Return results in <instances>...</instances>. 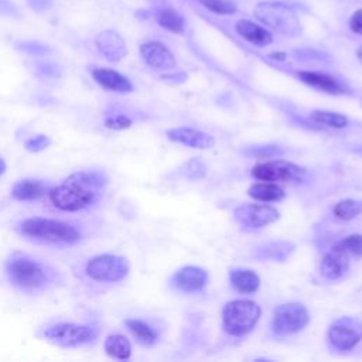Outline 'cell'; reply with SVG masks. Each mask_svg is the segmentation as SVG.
<instances>
[{"label":"cell","mask_w":362,"mask_h":362,"mask_svg":"<svg viewBox=\"0 0 362 362\" xmlns=\"http://www.w3.org/2000/svg\"><path fill=\"white\" fill-rule=\"evenodd\" d=\"M92 78L98 85H100L106 90L127 93L133 89L132 82L122 75L120 72L109 68H95L92 69Z\"/></svg>","instance_id":"obj_16"},{"label":"cell","mask_w":362,"mask_h":362,"mask_svg":"<svg viewBox=\"0 0 362 362\" xmlns=\"http://www.w3.org/2000/svg\"><path fill=\"white\" fill-rule=\"evenodd\" d=\"M260 307L250 300H233L222 310L223 328L229 335L243 337L249 334L260 318Z\"/></svg>","instance_id":"obj_3"},{"label":"cell","mask_w":362,"mask_h":362,"mask_svg":"<svg viewBox=\"0 0 362 362\" xmlns=\"http://www.w3.org/2000/svg\"><path fill=\"white\" fill-rule=\"evenodd\" d=\"M252 156H257V157H273L277 154H281L283 150L279 148L277 146H260V147H253L247 151Z\"/></svg>","instance_id":"obj_35"},{"label":"cell","mask_w":362,"mask_h":362,"mask_svg":"<svg viewBox=\"0 0 362 362\" xmlns=\"http://www.w3.org/2000/svg\"><path fill=\"white\" fill-rule=\"evenodd\" d=\"M47 187L42 181L34 178H25L16 182L11 188V195L18 201H34L45 195Z\"/></svg>","instance_id":"obj_20"},{"label":"cell","mask_w":362,"mask_h":362,"mask_svg":"<svg viewBox=\"0 0 362 362\" xmlns=\"http://www.w3.org/2000/svg\"><path fill=\"white\" fill-rule=\"evenodd\" d=\"M98 51L110 62L120 61L126 52V42L122 35L113 30H103L96 35L95 40Z\"/></svg>","instance_id":"obj_13"},{"label":"cell","mask_w":362,"mask_h":362,"mask_svg":"<svg viewBox=\"0 0 362 362\" xmlns=\"http://www.w3.org/2000/svg\"><path fill=\"white\" fill-rule=\"evenodd\" d=\"M310 321L308 310L300 303H286L276 307L273 331L277 335H290L301 331Z\"/></svg>","instance_id":"obj_8"},{"label":"cell","mask_w":362,"mask_h":362,"mask_svg":"<svg viewBox=\"0 0 362 362\" xmlns=\"http://www.w3.org/2000/svg\"><path fill=\"white\" fill-rule=\"evenodd\" d=\"M255 14L266 25L283 34L294 35L300 31L298 20L296 18L291 8L286 4L274 3V1L259 3L255 8Z\"/></svg>","instance_id":"obj_6"},{"label":"cell","mask_w":362,"mask_h":362,"mask_svg":"<svg viewBox=\"0 0 362 362\" xmlns=\"http://www.w3.org/2000/svg\"><path fill=\"white\" fill-rule=\"evenodd\" d=\"M17 8L10 0H0V16H16Z\"/></svg>","instance_id":"obj_38"},{"label":"cell","mask_w":362,"mask_h":362,"mask_svg":"<svg viewBox=\"0 0 362 362\" xmlns=\"http://www.w3.org/2000/svg\"><path fill=\"white\" fill-rule=\"evenodd\" d=\"M199 3L216 14H233L236 4L232 0H199Z\"/></svg>","instance_id":"obj_30"},{"label":"cell","mask_w":362,"mask_h":362,"mask_svg":"<svg viewBox=\"0 0 362 362\" xmlns=\"http://www.w3.org/2000/svg\"><path fill=\"white\" fill-rule=\"evenodd\" d=\"M42 337L59 346L75 348L95 342L98 332L88 325L74 322H59L42 331Z\"/></svg>","instance_id":"obj_5"},{"label":"cell","mask_w":362,"mask_h":362,"mask_svg":"<svg viewBox=\"0 0 362 362\" xmlns=\"http://www.w3.org/2000/svg\"><path fill=\"white\" fill-rule=\"evenodd\" d=\"M235 30L236 33L245 38L246 41H249L253 45L257 47H266L273 41V35L269 30H266L264 27L255 24L250 20H239L235 24Z\"/></svg>","instance_id":"obj_19"},{"label":"cell","mask_w":362,"mask_h":362,"mask_svg":"<svg viewBox=\"0 0 362 362\" xmlns=\"http://www.w3.org/2000/svg\"><path fill=\"white\" fill-rule=\"evenodd\" d=\"M4 171H6V163H4V160L0 157V175H1Z\"/></svg>","instance_id":"obj_40"},{"label":"cell","mask_w":362,"mask_h":362,"mask_svg":"<svg viewBox=\"0 0 362 362\" xmlns=\"http://www.w3.org/2000/svg\"><path fill=\"white\" fill-rule=\"evenodd\" d=\"M346 255L362 256V235H349L335 245Z\"/></svg>","instance_id":"obj_29"},{"label":"cell","mask_w":362,"mask_h":362,"mask_svg":"<svg viewBox=\"0 0 362 362\" xmlns=\"http://www.w3.org/2000/svg\"><path fill=\"white\" fill-rule=\"evenodd\" d=\"M310 119L317 124L331 127V129H344L349 123L346 116L337 112H328V110H314L311 112Z\"/></svg>","instance_id":"obj_27"},{"label":"cell","mask_w":362,"mask_h":362,"mask_svg":"<svg viewBox=\"0 0 362 362\" xmlns=\"http://www.w3.org/2000/svg\"><path fill=\"white\" fill-rule=\"evenodd\" d=\"M206 173V167L205 164L198 160V158H192L185 164V177L191 178V180H201Z\"/></svg>","instance_id":"obj_31"},{"label":"cell","mask_w":362,"mask_h":362,"mask_svg":"<svg viewBox=\"0 0 362 362\" xmlns=\"http://www.w3.org/2000/svg\"><path fill=\"white\" fill-rule=\"evenodd\" d=\"M293 249H294L293 243L286 240H276V242H267L257 246L253 255L260 260L272 259L274 262H283L290 256Z\"/></svg>","instance_id":"obj_22"},{"label":"cell","mask_w":362,"mask_h":362,"mask_svg":"<svg viewBox=\"0 0 362 362\" xmlns=\"http://www.w3.org/2000/svg\"><path fill=\"white\" fill-rule=\"evenodd\" d=\"M105 351L112 358L127 359L132 354V345L124 335L112 334L105 341Z\"/></svg>","instance_id":"obj_26"},{"label":"cell","mask_w":362,"mask_h":362,"mask_svg":"<svg viewBox=\"0 0 362 362\" xmlns=\"http://www.w3.org/2000/svg\"><path fill=\"white\" fill-rule=\"evenodd\" d=\"M297 76L301 82L320 89L325 93L331 95H342L346 92V85L341 82L338 78L325 74V72H317V71H300L297 72Z\"/></svg>","instance_id":"obj_14"},{"label":"cell","mask_w":362,"mask_h":362,"mask_svg":"<svg viewBox=\"0 0 362 362\" xmlns=\"http://www.w3.org/2000/svg\"><path fill=\"white\" fill-rule=\"evenodd\" d=\"M349 27H351V30H352L354 33L362 35V8L356 10V11L352 14V17H351V20H349Z\"/></svg>","instance_id":"obj_36"},{"label":"cell","mask_w":362,"mask_h":362,"mask_svg":"<svg viewBox=\"0 0 362 362\" xmlns=\"http://www.w3.org/2000/svg\"><path fill=\"white\" fill-rule=\"evenodd\" d=\"M30 1V4H31V7L33 8H35V10H44V8H47L48 6H49V0H28Z\"/></svg>","instance_id":"obj_39"},{"label":"cell","mask_w":362,"mask_h":362,"mask_svg":"<svg viewBox=\"0 0 362 362\" xmlns=\"http://www.w3.org/2000/svg\"><path fill=\"white\" fill-rule=\"evenodd\" d=\"M208 281V273L197 266H185L174 276L175 286L182 291H198Z\"/></svg>","instance_id":"obj_18"},{"label":"cell","mask_w":362,"mask_h":362,"mask_svg":"<svg viewBox=\"0 0 362 362\" xmlns=\"http://www.w3.org/2000/svg\"><path fill=\"white\" fill-rule=\"evenodd\" d=\"M362 339V321L356 317H341L328 329V341L338 351H349Z\"/></svg>","instance_id":"obj_9"},{"label":"cell","mask_w":362,"mask_h":362,"mask_svg":"<svg viewBox=\"0 0 362 362\" xmlns=\"http://www.w3.org/2000/svg\"><path fill=\"white\" fill-rule=\"evenodd\" d=\"M107 178L98 171H78L71 174L59 185L49 189L48 195L55 208L76 212L93 205L99 191L106 185Z\"/></svg>","instance_id":"obj_1"},{"label":"cell","mask_w":362,"mask_h":362,"mask_svg":"<svg viewBox=\"0 0 362 362\" xmlns=\"http://www.w3.org/2000/svg\"><path fill=\"white\" fill-rule=\"evenodd\" d=\"M229 280L232 283V286L243 294H250L255 293L259 286H260V277L249 269H230L229 272Z\"/></svg>","instance_id":"obj_21"},{"label":"cell","mask_w":362,"mask_h":362,"mask_svg":"<svg viewBox=\"0 0 362 362\" xmlns=\"http://www.w3.org/2000/svg\"><path fill=\"white\" fill-rule=\"evenodd\" d=\"M332 212L342 221H351L362 214V199H342L334 205Z\"/></svg>","instance_id":"obj_28"},{"label":"cell","mask_w":362,"mask_h":362,"mask_svg":"<svg viewBox=\"0 0 362 362\" xmlns=\"http://www.w3.org/2000/svg\"><path fill=\"white\" fill-rule=\"evenodd\" d=\"M356 151H358V153H361V154H362V147H359V148H358V150H356Z\"/></svg>","instance_id":"obj_43"},{"label":"cell","mask_w":362,"mask_h":362,"mask_svg":"<svg viewBox=\"0 0 362 362\" xmlns=\"http://www.w3.org/2000/svg\"><path fill=\"white\" fill-rule=\"evenodd\" d=\"M284 57V54H273L272 55V58H283Z\"/></svg>","instance_id":"obj_42"},{"label":"cell","mask_w":362,"mask_h":362,"mask_svg":"<svg viewBox=\"0 0 362 362\" xmlns=\"http://www.w3.org/2000/svg\"><path fill=\"white\" fill-rule=\"evenodd\" d=\"M247 194L257 199V201H263V202H276L284 198L286 192L283 191L281 187H279L277 184L273 182H259V184H253L249 189Z\"/></svg>","instance_id":"obj_24"},{"label":"cell","mask_w":362,"mask_h":362,"mask_svg":"<svg viewBox=\"0 0 362 362\" xmlns=\"http://www.w3.org/2000/svg\"><path fill=\"white\" fill-rule=\"evenodd\" d=\"M143 61L154 69H171L177 65L173 52L158 41H147L140 45Z\"/></svg>","instance_id":"obj_12"},{"label":"cell","mask_w":362,"mask_h":362,"mask_svg":"<svg viewBox=\"0 0 362 362\" xmlns=\"http://www.w3.org/2000/svg\"><path fill=\"white\" fill-rule=\"evenodd\" d=\"M49 137L45 136V134H37L34 137H30L28 140H25L24 143V147L25 150L31 151V153H37V151H41L44 148H47L49 146Z\"/></svg>","instance_id":"obj_33"},{"label":"cell","mask_w":362,"mask_h":362,"mask_svg":"<svg viewBox=\"0 0 362 362\" xmlns=\"http://www.w3.org/2000/svg\"><path fill=\"white\" fill-rule=\"evenodd\" d=\"M167 137L175 143H181L184 146L188 147H194V148H211L215 144V140L211 134L202 132V130H197L192 127H175V129H170L167 132Z\"/></svg>","instance_id":"obj_15"},{"label":"cell","mask_w":362,"mask_h":362,"mask_svg":"<svg viewBox=\"0 0 362 362\" xmlns=\"http://www.w3.org/2000/svg\"><path fill=\"white\" fill-rule=\"evenodd\" d=\"M279 211L266 204H243L235 208L233 218L245 228H263L279 219Z\"/></svg>","instance_id":"obj_11"},{"label":"cell","mask_w":362,"mask_h":362,"mask_svg":"<svg viewBox=\"0 0 362 362\" xmlns=\"http://www.w3.org/2000/svg\"><path fill=\"white\" fill-rule=\"evenodd\" d=\"M7 270V276L10 279V281L20 287V288H25V290H34V288H40L41 286H44L45 280H47V274L44 267L27 257V256H14L7 262L6 266Z\"/></svg>","instance_id":"obj_4"},{"label":"cell","mask_w":362,"mask_h":362,"mask_svg":"<svg viewBox=\"0 0 362 362\" xmlns=\"http://www.w3.org/2000/svg\"><path fill=\"white\" fill-rule=\"evenodd\" d=\"M307 170L286 161V160H272L266 163H259L252 168V177L260 181H297L305 175Z\"/></svg>","instance_id":"obj_10"},{"label":"cell","mask_w":362,"mask_h":362,"mask_svg":"<svg viewBox=\"0 0 362 362\" xmlns=\"http://www.w3.org/2000/svg\"><path fill=\"white\" fill-rule=\"evenodd\" d=\"M38 69H40L41 74H44V75H47V76H57V75H59L58 66L54 65V64H51V62H41V64L38 65Z\"/></svg>","instance_id":"obj_37"},{"label":"cell","mask_w":362,"mask_h":362,"mask_svg":"<svg viewBox=\"0 0 362 362\" xmlns=\"http://www.w3.org/2000/svg\"><path fill=\"white\" fill-rule=\"evenodd\" d=\"M356 55H358V59L362 62V47L358 49V52H356Z\"/></svg>","instance_id":"obj_41"},{"label":"cell","mask_w":362,"mask_h":362,"mask_svg":"<svg viewBox=\"0 0 362 362\" xmlns=\"http://www.w3.org/2000/svg\"><path fill=\"white\" fill-rule=\"evenodd\" d=\"M23 235L47 242V243H62L74 245L79 242L81 233L69 223L48 218H28L20 225Z\"/></svg>","instance_id":"obj_2"},{"label":"cell","mask_w":362,"mask_h":362,"mask_svg":"<svg viewBox=\"0 0 362 362\" xmlns=\"http://www.w3.org/2000/svg\"><path fill=\"white\" fill-rule=\"evenodd\" d=\"M156 21L165 30L171 31V33H177L181 34L184 33V27H185V21L182 18V16L175 11L173 7H161L156 11Z\"/></svg>","instance_id":"obj_25"},{"label":"cell","mask_w":362,"mask_h":362,"mask_svg":"<svg viewBox=\"0 0 362 362\" xmlns=\"http://www.w3.org/2000/svg\"><path fill=\"white\" fill-rule=\"evenodd\" d=\"M127 259L110 253L98 255L86 263V274L96 281H119L129 273Z\"/></svg>","instance_id":"obj_7"},{"label":"cell","mask_w":362,"mask_h":362,"mask_svg":"<svg viewBox=\"0 0 362 362\" xmlns=\"http://www.w3.org/2000/svg\"><path fill=\"white\" fill-rule=\"evenodd\" d=\"M20 48L30 55H45L49 51V48L40 41H25L20 45Z\"/></svg>","instance_id":"obj_34"},{"label":"cell","mask_w":362,"mask_h":362,"mask_svg":"<svg viewBox=\"0 0 362 362\" xmlns=\"http://www.w3.org/2000/svg\"><path fill=\"white\" fill-rule=\"evenodd\" d=\"M132 119L126 115H113V116H107L105 119V126L107 129H113V130H123V129H127L132 126Z\"/></svg>","instance_id":"obj_32"},{"label":"cell","mask_w":362,"mask_h":362,"mask_svg":"<svg viewBox=\"0 0 362 362\" xmlns=\"http://www.w3.org/2000/svg\"><path fill=\"white\" fill-rule=\"evenodd\" d=\"M348 267H349L348 255L345 252H342L341 249H338L337 246L332 247V250H329L322 257L321 264H320L321 274L328 280L341 279L346 273Z\"/></svg>","instance_id":"obj_17"},{"label":"cell","mask_w":362,"mask_h":362,"mask_svg":"<svg viewBox=\"0 0 362 362\" xmlns=\"http://www.w3.org/2000/svg\"><path fill=\"white\" fill-rule=\"evenodd\" d=\"M124 325L132 332V335L144 346H151L157 341V331L148 325L146 321L139 318H127L124 320Z\"/></svg>","instance_id":"obj_23"}]
</instances>
